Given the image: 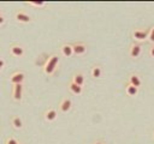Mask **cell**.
<instances>
[{"label":"cell","mask_w":154,"mask_h":144,"mask_svg":"<svg viewBox=\"0 0 154 144\" xmlns=\"http://www.w3.org/2000/svg\"><path fill=\"white\" fill-rule=\"evenodd\" d=\"M12 96L15 101H20L23 96V84H16L13 85V91H12Z\"/></svg>","instance_id":"4"},{"label":"cell","mask_w":154,"mask_h":144,"mask_svg":"<svg viewBox=\"0 0 154 144\" xmlns=\"http://www.w3.org/2000/svg\"><path fill=\"white\" fill-rule=\"evenodd\" d=\"M71 107H72V102H71V100L70 99H64L63 101L60 102V104H59V109L63 112V113H66V112H69L70 109H71Z\"/></svg>","instance_id":"9"},{"label":"cell","mask_w":154,"mask_h":144,"mask_svg":"<svg viewBox=\"0 0 154 144\" xmlns=\"http://www.w3.org/2000/svg\"><path fill=\"white\" fill-rule=\"evenodd\" d=\"M28 5H30V6H35V7H41V6H45V3L44 1H29L28 3Z\"/></svg>","instance_id":"18"},{"label":"cell","mask_w":154,"mask_h":144,"mask_svg":"<svg viewBox=\"0 0 154 144\" xmlns=\"http://www.w3.org/2000/svg\"><path fill=\"white\" fill-rule=\"evenodd\" d=\"M4 23H5V17L1 16V17H0V25H3Z\"/></svg>","instance_id":"22"},{"label":"cell","mask_w":154,"mask_h":144,"mask_svg":"<svg viewBox=\"0 0 154 144\" xmlns=\"http://www.w3.org/2000/svg\"><path fill=\"white\" fill-rule=\"evenodd\" d=\"M58 64H59V56L57 54H53V55H51L45 66H44V72L46 74H52L54 73V71L57 70V67H58Z\"/></svg>","instance_id":"1"},{"label":"cell","mask_w":154,"mask_h":144,"mask_svg":"<svg viewBox=\"0 0 154 144\" xmlns=\"http://www.w3.org/2000/svg\"><path fill=\"white\" fill-rule=\"evenodd\" d=\"M129 84L136 86V88H140L141 84H142V82H141L140 77L137 74H130L129 76Z\"/></svg>","instance_id":"12"},{"label":"cell","mask_w":154,"mask_h":144,"mask_svg":"<svg viewBox=\"0 0 154 144\" xmlns=\"http://www.w3.org/2000/svg\"><path fill=\"white\" fill-rule=\"evenodd\" d=\"M0 59H1V58H0Z\"/></svg>","instance_id":"26"},{"label":"cell","mask_w":154,"mask_h":144,"mask_svg":"<svg viewBox=\"0 0 154 144\" xmlns=\"http://www.w3.org/2000/svg\"><path fill=\"white\" fill-rule=\"evenodd\" d=\"M149 31H150V29H148V30L135 29V30H132V37H134L136 41H145L149 36Z\"/></svg>","instance_id":"2"},{"label":"cell","mask_w":154,"mask_h":144,"mask_svg":"<svg viewBox=\"0 0 154 144\" xmlns=\"http://www.w3.org/2000/svg\"><path fill=\"white\" fill-rule=\"evenodd\" d=\"M72 49H74V54L76 55H82L87 52V46L82 42H76L72 45Z\"/></svg>","instance_id":"5"},{"label":"cell","mask_w":154,"mask_h":144,"mask_svg":"<svg viewBox=\"0 0 154 144\" xmlns=\"http://www.w3.org/2000/svg\"><path fill=\"white\" fill-rule=\"evenodd\" d=\"M60 51H61V54L66 58H70L74 54V49H72V46L71 45H63L60 48Z\"/></svg>","instance_id":"10"},{"label":"cell","mask_w":154,"mask_h":144,"mask_svg":"<svg viewBox=\"0 0 154 144\" xmlns=\"http://www.w3.org/2000/svg\"><path fill=\"white\" fill-rule=\"evenodd\" d=\"M148 40L150 41V43H154V26H152V28H150V31H149Z\"/></svg>","instance_id":"19"},{"label":"cell","mask_w":154,"mask_h":144,"mask_svg":"<svg viewBox=\"0 0 154 144\" xmlns=\"http://www.w3.org/2000/svg\"><path fill=\"white\" fill-rule=\"evenodd\" d=\"M3 15H1V8H0V17H1Z\"/></svg>","instance_id":"24"},{"label":"cell","mask_w":154,"mask_h":144,"mask_svg":"<svg viewBox=\"0 0 154 144\" xmlns=\"http://www.w3.org/2000/svg\"><path fill=\"white\" fill-rule=\"evenodd\" d=\"M90 73H91V77H94V78H100L101 74H102V69L100 66L96 65V66H94L93 69H91Z\"/></svg>","instance_id":"17"},{"label":"cell","mask_w":154,"mask_h":144,"mask_svg":"<svg viewBox=\"0 0 154 144\" xmlns=\"http://www.w3.org/2000/svg\"><path fill=\"white\" fill-rule=\"evenodd\" d=\"M153 137H154V132H153Z\"/></svg>","instance_id":"25"},{"label":"cell","mask_w":154,"mask_h":144,"mask_svg":"<svg viewBox=\"0 0 154 144\" xmlns=\"http://www.w3.org/2000/svg\"><path fill=\"white\" fill-rule=\"evenodd\" d=\"M149 54H150V56H152V58H154V46H153V47H150V49H149Z\"/></svg>","instance_id":"21"},{"label":"cell","mask_w":154,"mask_h":144,"mask_svg":"<svg viewBox=\"0 0 154 144\" xmlns=\"http://www.w3.org/2000/svg\"><path fill=\"white\" fill-rule=\"evenodd\" d=\"M10 52H11V54L13 56H22L24 54V48L17 43H13L10 47Z\"/></svg>","instance_id":"8"},{"label":"cell","mask_w":154,"mask_h":144,"mask_svg":"<svg viewBox=\"0 0 154 144\" xmlns=\"http://www.w3.org/2000/svg\"><path fill=\"white\" fill-rule=\"evenodd\" d=\"M125 91H127V94H128L129 96H135V95H137V93H139V88H136V86L131 85V84H128L127 88H125Z\"/></svg>","instance_id":"16"},{"label":"cell","mask_w":154,"mask_h":144,"mask_svg":"<svg viewBox=\"0 0 154 144\" xmlns=\"http://www.w3.org/2000/svg\"><path fill=\"white\" fill-rule=\"evenodd\" d=\"M11 124H12V126L16 130H20L23 127V121H22V119H20L19 117H13L12 120H11Z\"/></svg>","instance_id":"14"},{"label":"cell","mask_w":154,"mask_h":144,"mask_svg":"<svg viewBox=\"0 0 154 144\" xmlns=\"http://www.w3.org/2000/svg\"><path fill=\"white\" fill-rule=\"evenodd\" d=\"M69 89H70V91H71V93L75 94V95H79V94L82 93V86H79V85L75 84L74 82H71V83L69 84Z\"/></svg>","instance_id":"15"},{"label":"cell","mask_w":154,"mask_h":144,"mask_svg":"<svg viewBox=\"0 0 154 144\" xmlns=\"http://www.w3.org/2000/svg\"><path fill=\"white\" fill-rule=\"evenodd\" d=\"M6 144H19V143L17 142V139H16V138L10 137V138H7V139H6Z\"/></svg>","instance_id":"20"},{"label":"cell","mask_w":154,"mask_h":144,"mask_svg":"<svg viewBox=\"0 0 154 144\" xmlns=\"http://www.w3.org/2000/svg\"><path fill=\"white\" fill-rule=\"evenodd\" d=\"M84 81H86V79H84V76L82 74V73H75L74 77H72V82H74L75 84L79 85V86H83Z\"/></svg>","instance_id":"13"},{"label":"cell","mask_w":154,"mask_h":144,"mask_svg":"<svg viewBox=\"0 0 154 144\" xmlns=\"http://www.w3.org/2000/svg\"><path fill=\"white\" fill-rule=\"evenodd\" d=\"M15 18H16V21H18L19 23H29L30 21H32V17H30L29 15H27L25 12H23V11H17L16 15H15Z\"/></svg>","instance_id":"6"},{"label":"cell","mask_w":154,"mask_h":144,"mask_svg":"<svg viewBox=\"0 0 154 144\" xmlns=\"http://www.w3.org/2000/svg\"><path fill=\"white\" fill-rule=\"evenodd\" d=\"M24 78H25V74L23 72L18 71V72H15L11 77H10V82H11L13 85H16V84H22L23 81H24Z\"/></svg>","instance_id":"3"},{"label":"cell","mask_w":154,"mask_h":144,"mask_svg":"<svg viewBox=\"0 0 154 144\" xmlns=\"http://www.w3.org/2000/svg\"><path fill=\"white\" fill-rule=\"evenodd\" d=\"M141 52H142V47L139 43H134V45H131V47H130L129 54H130V56L132 58V59H136V58L140 56Z\"/></svg>","instance_id":"7"},{"label":"cell","mask_w":154,"mask_h":144,"mask_svg":"<svg viewBox=\"0 0 154 144\" xmlns=\"http://www.w3.org/2000/svg\"><path fill=\"white\" fill-rule=\"evenodd\" d=\"M95 144H104V143H102V142H99V141H98V142H95Z\"/></svg>","instance_id":"23"},{"label":"cell","mask_w":154,"mask_h":144,"mask_svg":"<svg viewBox=\"0 0 154 144\" xmlns=\"http://www.w3.org/2000/svg\"><path fill=\"white\" fill-rule=\"evenodd\" d=\"M57 111L54 109V108H49L48 111H46V113H45V119L47 120V121H53V120H56L57 119Z\"/></svg>","instance_id":"11"}]
</instances>
